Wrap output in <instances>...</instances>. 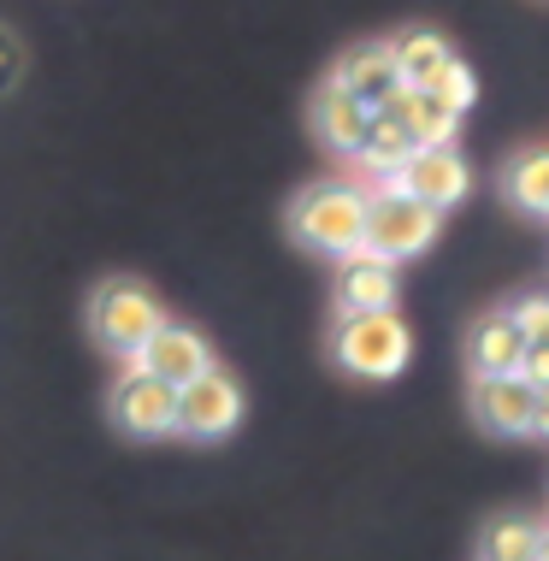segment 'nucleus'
Instances as JSON below:
<instances>
[{"mask_svg":"<svg viewBox=\"0 0 549 561\" xmlns=\"http://www.w3.org/2000/svg\"><path fill=\"white\" fill-rule=\"evenodd\" d=\"M331 360L348 373V378H402L408 360H414V331L396 308H378V313H338V331H331Z\"/></svg>","mask_w":549,"mask_h":561,"instance_id":"nucleus-1","label":"nucleus"},{"mask_svg":"<svg viewBox=\"0 0 549 561\" xmlns=\"http://www.w3.org/2000/svg\"><path fill=\"white\" fill-rule=\"evenodd\" d=\"M361 231H366V190H355V184H313L289 207V237L301 249L325 254V261L355 254Z\"/></svg>","mask_w":549,"mask_h":561,"instance_id":"nucleus-2","label":"nucleus"},{"mask_svg":"<svg viewBox=\"0 0 549 561\" xmlns=\"http://www.w3.org/2000/svg\"><path fill=\"white\" fill-rule=\"evenodd\" d=\"M437 237H444V214H437V207H425L402 190H385V184L366 190V231H361L366 254L402 266V261H414V254L432 249Z\"/></svg>","mask_w":549,"mask_h":561,"instance_id":"nucleus-3","label":"nucleus"},{"mask_svg":"<svg viewBox=\"0 0 549 561\" xmlns=\"http://www.w3.org/2000/svg\"><path fill=\"white\" fill-rule=\"evenodd\" d=\"M160 325H165L160 296L148 290V284H136V278H113V284H101V290L89 296V331H95V343L118 360H130Z\"/></svg>","mask_w":549,"mask_h":561,"instance_id":"nucleus-4","label":"nucleus"},{"mask_svg":"<svg viewBox=\"0 0 549 561\" xmlns=\"http://www.w3.org/2000/svg\"><path fill=\"white\" fill-rule=\"evenodd\" d=\"M242 426V385L225 367H207L202 378L178 390V420L172 432L190 437V444H219Z\"/></svg>","mask_w":549,"mask_h":561,"instance_id":"nucleus-5","label":"nucleus"},{"mask_svg":"<svg viewBox=\"0 0 549 561\" xmlns=\"http://www.w3.org/2000/svg\"><path fill=\"white\" fill-rule=\"evenodd\" d=\"M385 190H402V195H414V202L437 207V214H449V207H461L472 195V165L461 160V148H414V154L385 178Z\"/></svg>","mask_w":549,"mask_h":561,"instance_id":"nucleus-6","label":"nucleus"},{"mask_svg":"<svg viewBox=\"0 0 549 561\" xmlns=\"http://www.w3.org/2000/svg\"><path fill=\"white\" fill-rule=\"evenodd\" d=\"M130 367L148 373V378H160V385H172V390H183L190 378H202L213 367V348H207V337L195 325H172V320H165L155 337L130 355Z\"/></svg>","mask_w":549,"mask_h":561,"instance_id":"nucleus-7","label":"nucleus"},{"mask_svg":"<svg viewBox=\"0 0 549 561\" xmlns=\"http://www.w3.org/2000/svg\"><path fill=\"white\" fill-rule=\"evenodd\" d=\"M531 402H538V390H531L521 373H508V378H479L472 373V385H467L472 420H479L484 432H496V437H531Z\"/></svg>","mask_w":549,"mask_h":561,"instance_id":"nucleus-8","label":"nucleus"},{"mask_svg":"<svg viewBox=\"0 0 549 561\" xmlns=\"http://www.w3.org/2000/svg\"><path fill=\"white\" fill-rule=\"evenodd\" d=\"M113 420L125 426L130 437H165L178 420V390L160 385V378L125 367V378L113 385Z\"/></svg>","mask_w":549,"mask_h":561,"instance_id":"nucleus-9","label":"nucleus"},{"mask_svg":"<svg viewBox=\"0 0 549 561\" xmlns=\"http://www.w3.org/2000/svg\"><path fill=\"white\" fill-rule=\"evenodd\" d=\"M402 301V272L378 254H343L338 261V313H378V308H396Z\"/></svg>","mask_w":549,"mask_h":561,"instance_id":"nucleus-10","label":"nucleus"},{"mask_svg":"<svg viewBox=\"0 0 549 561\" xmlns=\"http://www.w3.org/2000/svg\"><path fill=\"white\" fill-rule=\"evenodd\" d=\"M526 348H531V343L521 337L514 313L496 308V313H484V320L467 331V367L479 373V378H508V373H521Z\"/></svg>","mask_w":549,"mask_h":561,"instance_id":"nucleus-11","label":"nucleus"},{"mask_svg":"<svg viewBox=\"0 0 549 561\" xmlns=\"http://www.w3.org/2000/svg\"><path fill=\"white\" fill-rule=\"evenodd\" d=\"M331 83L348 89L361 107H385V101L396 95V83H402L390 42H366V48H348V54L338 59V71H331Z\"/></svg>","mask_w":549,"mask_h":561,"instance_id":"nucleus-12","label":"nucleus"},{"mask_svg":"<svg viewBox=\"0 0 549 561\" xmlns=\"http://www.w3.org/2000/svg\"><path fill=\"white\" fill-rule=\"evenodd\" d=\"M373 113H390L420 148H455V130H461V118H455L449 107H437V101L425 95V89H414V83H396V95L385 101V107H373Z\"/></svg>","mask_w":549,"mask_h":561,"instance_id":"nucleus-13","label":"nucleus"},{"mask_svg":"<svg viewBox=\"0 0 549 561\" xmlns=\"http://www.w3.org/2000/svg\"><path fill=\"white\" fill-rule=\"evenodd\" d=\"M366 125H373V107H361L348 89L325 83V89L313 95V130H319V142H325L331 154H348V160H355Z\"/></svg>","mask_w":549,"mask_h":561,"instance_id":"nucleus-14","label":"nucleus"},{"mask_svg":"<svg viewBox=\"0 0 549 561\" xmlns=\"http://www.w3.org/2000/svg\"><path fill=\"white\" fill-rule=\"evenodd\" d=\"M502 195H508L521 214L549 219V148H526V154H514L508 172H502Z\"/></svg>","mask_w":549,"mask_h":561,"instance_id":"nucleus-15","label":"nucleus"},{"mask_svg":"<svg viewBox=\"0 0 549 561\" xmlns=\"http://www.w3.org/2000/svg\"><path fill=\"white\" fill-rule=\"evenodd\" d=\"M414 148H420V142H414V136H408L402 125H396L390 113H373V125H366L361 148H355V160H361V172H373L378 184H385V178H390L408 154H414Z\"/></svg>","mask_w":549,"mask_h":561,"instance_id":"nucleus-16","label":"nucleus"},{"mask_svg":"<svg viewBox=\"0 0 549 561\" xmlns=\"http://www.w3.org/2000/svg\"><path fill=\"white\" fill-rule=\"evenodd\" d=\"M538 538H544L538 520H526V514H502V520L484 526L479 561H538Z\"/></svg>","mask_w":549,"mask_h":561,"instance_id":"nucleus-17","label":"nucleus"},{"mask_svg":"<svg viewBox=\"0 0 549 561\" xmlns=\"http://www.w3.org/2000/svg\"><path fill=\"white\" fill-rule=\"evenodd\" d=\"M390 54H396V71H402V83H414V89L432 78L444 59H455V48H449L444 36H437V30H402V36L390 42Z\"/></svg>","mask_w":549,"mask_h":561,"instance_id":"nucleus-18","label":"nucleus"},{"mask_svg":"<svg viewBox=\"0 0 549 561\" xmlns=\"http://www.w3.org/2000/svg\"><path fill=\"white\" fill-rule=\"evenodd\" d=\"M420 89L437 101V107H449L455 118H467V107L479 101V78H472V66H467V59H444V66H437L432 78L420 83Z\"/></svg>","mask_w":549,"mask_h":561,"instance_id":"nucleus-19","label":"nucleus"},{"mask_svg":"<svg viewBox=\"0 0 549 561\" xmlns=\"http://www.w3.org/2000/svg\"><path fill=\"white\" fill-rule=\"evenodd\" d=\"M514 325H521V337L526 343H549V296H526V301H514Z\"/></svg>","mask_w":549,"mask_h":561,"instance_id":"nucleus-20","label":"nucleus"},{"mask_svg":"<svg viewBox=\"0 0 549 561\" xmlns=\"http://www.w3.org/2000/svg\"><path fill=\"white\" fill-rule=\"evenodd\" d=\"M19 78H24V42L12 36L7 24H0V95H7V89L19 83Z\"/></svg>","mask_w":549,"mask_h":561,"instance_id":"nucleus-21","label":"nucleus"},{"mask_svg":"<svg viewBox=\"0 0 549 561\" xmlns=\"http://www.w3.org/2000/svg\"><path fill=\"white\" fill-rule=\"evenodd\" d=\"M521 378L531 390H549V343H531L526 360H521Z\"/></svg>","mask_w":549,"mask_h":561,"instance_id":"nucleus-22","label":"nucleus"},{"mask_svg":"<svg viewBox=\"0 0 549 561\" xmlns=\"http://www.w3.org/2000/svg\"><path fill=\"white\" fill-rule=\"evenodd\" d=\"M531 437H549V390H538V402H531Z\"/></svg>","mask_w":549,"mask_h":561,"instance_id":"nucleus-23","label":"nucleus"},{"mask_svg":"<svg viewBox=\"0 0 549 561\" xmlns=\"http://www.w3.org/2000/svg\"><path fill=\"white\" fill-rule=\"evenodd\" d=\"M538 561H549V526H544V538H538Z\"/></svg>","mask_w":549,"mask_h":561,"instance_id":"nucleus-24","label":"nucleus"}]
</instances>
